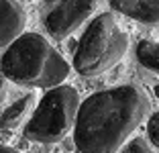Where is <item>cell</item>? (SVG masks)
Listing matches in <instances>:
<instances>
[{"mask_svg": "<svg viewBox=\"0 0 159 153\" xmlns=\"http://www.w3.org/2000/svg\"><path fill=\"white\" fill-rule=\"evenodd\" d=\"M129 49V33L112 12L98 14L86 27L74 53V70L84 78L100 76L114 67Z\"/></svg>", "mask_w": 159, "mask_h": 153, "instance_id": "3", "label": "cell"}, {"mask_svg": "<svg viewBox=\"0 0 159 153\" xmlns=\"http://www.w3.org/2000/svg\"><path fill=\"white\" fill-rule=\"evenodd\" d=\"M59 0H45V4H57Z\"/></svg>", "mask_w": 159, "mask_h": 153, "instance_id": "14", "label": "cell"}, {"mask_svg": "<svg viewBox=\"0 0 159 153\" xmlns=\"http://www.w3.org/2000/svg\"><path fill=\"white\" fill-rule=\"evenodd\" d=\"M145 90L133 84L100 90L82 100L74 127L80 153H118L129 135L149 114Z\"/></svg>", "mask_w": 159, "mask_h": 153, "instance_id": "1", "label": "cell"}, {"mask_svg": "<svg viewBox=\"0 0 159 153\" xmlns=\"http://www.w3.org/2000/svg\"><path fill=\"white\" fill-rule=\"evenodd\" d=\"M153 92H155V96L159 98V84H157V86H155V88H153Z\"/></svg>", "mask_w": 159, "mask_h": 153, "instance_id": "15", "label": "cell"}, {"mask_svg": "<svg viewBox=\"0 0 159 153\" xmlns=\"http://www.w3.org/2000/svg\"><path fill=\"white\" fill-rule=\"evenodd\" d=\"M6 92H8V84H6V80H4V78H0V104L4 102Z\"/></svg>", "mask_w": 159, "mask_h": 153, "instance_id": "12", "label": "cell"}, {"mask_svg": "<svg viewBox=\"0 0 159 153\" xmlns=\"http://www.w3.org/2000/svg\"><path fill=\"white\" fill-rule=\"evenodd\" d=\"M147 137L155 147H159V112L151 114L147 121Z\"/></svg>", "mask_w": 159, "mask_h": 153, "instance_id": "11", "label": "cell"}, {"mask_svg": "<svg viewBox=\"0 0 159 153\" xmlns=\"http://www.w3.org/2000/svg\"><path fill=\"white\" fill-rule=\"evenodd\" d=\"M0 72L14 84L51 90L66 82L71 67L43 35L23 33L6 47L0 59Z\"/></svg>", "mask_w": 159, "mask_h": 153, "instance_id": "2", "label": "cell"}, {"mask_svg": "<svg viewBox=\"0 0 159 153\" xmlns=\"http://www.w3.org/2000/svg\"><path fill=\"white\" fill-rule=\"evenodd\" d=\"M135 55L147 72L159 76V41H139Z\"/></svg>", "mask_w": 159, "mask_h": 153, "instance_id": "9", "label": "cell"}, {"mask_svg": "<svg viewBox=\"0 0 159 153\" xmlns=\"http://www.w3.org/2000/svg\"><path fill=\"white\" fill-rule=\"evenodd\" d=\"M80 104V94L74 86L61 84L47 90L25 127V139L43 145L59 143L70 131H74Z\"/></svg>", "mask_w": 159, "mask_h": 153, "instance_id": "4", "label": "cell"}, {"mask_svg": "<svg viewBox=\"0 0 159 153\" xmlns=\"http://www.w3.org/2000/svg\"><path fill=\"white\" fill-rule=\"evenodd\" d=\"M35 108H37V94L29 92L25 96H20L19 100H14L8 108L2 110L0 114V129H16L19 125H23L25 121L29 123V116H33Z\"/></svg>", "mask_w": 159, "mask_h": 153, "instance_id": "8", "label": "cell"}, {"mask_svg": "<svg viewBox=\"0 0 159 153\" xmlns=\"http://www.w3.org/2000/svg\"><path fill=\"white\" fill-rule=\"evenodd\" d=\"M0 153H23V151H19V149H14V147H8V145H0Z\"/></svg>", "mask_w": 159, "mask_h": 153, "instance_id": "13", "label": "cell"}, {"mask_svg": "<svg viewBox=\"0 0 159 153\" xmlns=\"http://www.w3.org/2000/svg\"><path fill=\"white\" fill-rule=\"evenodd\" d=\"M110 6L141 25H159V0H110Z\"/></svg>", "mask_w": 159, "mask_h": 153, "instance_id": "7", "label": "cell"}, {"mask_svg": "<svg viewBox=\"0 0 159 153\" xmlns=\"http://www.w3.org/2000/svg\"><path fill=\"white\" fill-rule=\"evenodd\" d=\"M125 153H155V149L145 137H135L131 143L126 145Z\"/></svg>", "mask_w": 159, "mask_h": 153, "instance_id": "10", "label": "cell"}, {"mask_svg": "<svg viewBox=\"0 0 159 153\" xmlns=\"http://www.w3.org/2000/svg\"><path fill=\"white\" fill-rule=\"evenodd\" d=\"M27 12L16 0H0V47H8L23 35Z\"/></svg>", "mask_w": 159, "mask_h": 153, "instance_id": "6", "label": "cell"}, {"mask_svg": "<svg viewBox=\"0 0 159 153\" xmlns=\"http://www.w3.org/2000/svg\"><path fill=\"white\" fill-rule=\"evenodd\" d=\"M98 0H59L45 16V27L55 39H67L90 21Z\"/></svg>", "mask_w": 159, "mask_h": 153, "instance_id": "5", "label": "cell"}]
</instances>
